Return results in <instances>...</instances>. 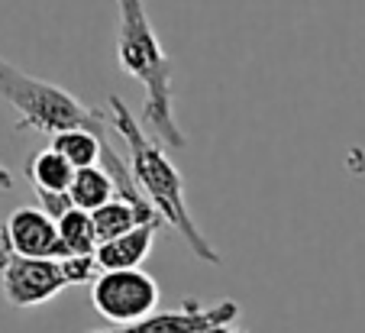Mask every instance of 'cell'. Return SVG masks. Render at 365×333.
<instances>
[{"label": "cell", "instance_id": "obj_1", "mask_svg": "<svg viewBox=\"0 0 365 333\" xmlns=\"http://www.w3.org/2000/svg\"><path fill=\"white\" fill-rule=\"evenodd\" d=\"M117 62L120 71L136 78L145 91L143 123L168 149H185L187 136L175 117L172 58L152 29L143 0H117Z\"/></svg>", "mask_w": 365, "mask_h": 333}, {"label": "cell", "instance_id": "obj_2", "mask_svg": "<svg viewBox=\"0 0 365 333\" xmlns=\"http://www.w3.org/2000/svg\"><path fill=\"white\" fill-rule=\"evenodd\" d=\"M110 126L126 139L130 146V172L136 178L139 191L149 198V204L159 210V217L168 223L172 230H178V236L187 243V250L200 259V262H210V265H220V252L210 246V240L204 236V230L197 227V220L191 217L185 201V178L181 172L175 168V162L165 155L159 139H152L149 133L143 130L136 117L130 113V107L110 94Z\"/></svg>", "mask_w": 365, "mask_h": 333}, {"label": "cell", "instance_id": "obj_3", "mask_svg": "<svg viewBox=\"0 0 365 333\" xmlns=\"http://www.w3.org/2000/svg\"><path fill=\"white\" fill-rule=\"evenodd\" d=\"M0 101L16 111V130H36V133H68V130H88L107 139V123L103 111L84 107L78 98H71L65 88L52 81L33 78L0 58Z\"/></svg>", "mask_w": 365, "mask_h": 333}, {"label": "cell", "instance_id": "obj_4", "mask_svg": "<svg viewBox=\"0 0 365 333\" xmlns=\"http://www.w3.org/2000/svg\"><path fill=\"white\" fill-rule=\"evenodd\" d=\"M101 275L94 256H71V259H29L16 256L4 265V298L14 307H39L52 301L68 285H91Z\"/></svg>", "mask_w": 365, "mask_h": 333}, {"label": "cell", "instance_id": "obj_5", "mask_svg": "<svg viewBox=\"0 0 365 333\" xmlns=\"http://www.w3.org/2000/svg\"><path fill=\"white\" fill-rule=\"evenodd\" d=\"M91 304H94V311L101 314V317H107L117 327L136 324V320L155 314L159 285L143 269L101 272V275L91 282Z\"/></svg>", "mask_w": 365, "mask_h": 333}, {"label": "cell", "instance_id": "obj_6", "mask_svg": "<svg viewBox=\"0 0 365 333\" xmlns=\"http://www.w3.org/2000/svg\"><path fill=\"white\" fill-rule=\"evenodd\" d=\"M240 317V304L236 301H220V304H197L194 298H187L175 311H155L149 317L136 320L126 327H110V330H94V333H207L230 327Z\"/></svg>", "mask_w": 365, "mask_h": 333}, {"label": "cell", "instance_id": "obj_7", "mask_svg": "<svg viewBox=\"0 0 365 333\" xmlns=\"http://www.w3.org/2000/svg\"><path fill=\"white\" fill-rule=\"evenodd\" d=\"M7 236L16 256L29 259H68L58 236V223L42 208H16L7 217Z\"/></svg>", "mask_w": 365, "mask_h": 333}, {"label": "cell", "instance_id": "obj_8", "mask_svg": "<svg viewBox=\"0 0 365 333\" xmlns=\"http://www.w3.org/2000/svg\"><path fill=\"white\" fill-rule=\"evenodd\" d=\"M159 227H162V223H139V227H133L130 233L101 243V246H97V252H94L101 272L139 269V265H143V259L152 252V243H155Z\"/></svg>", "mask_w": 365, "mask_h": 333}, {"label": "cell", "instance_id": "obj_9", "mask_svg": "<svg viewBox=\"0 0 365 333\" xmlns=\"http://www.w3.org/2000/svg\"><path fill=\"white\" fill-rule=\"evenodd\" d=\"M68 195H71V201H75V208L94 214L97 208H103L107 201L117 198V185H113V178L103 172L101 165H91V168H78L75 172Z\"/></svg>", "mask_w": 365, "mask_h": 333}, {"label": "cell", "instance_id": "obj_10", "mask_svg": "<svg viewBox=\"0 0 365 333\" xmlns=\"http://www.w3.org/2000/svg\"><path fill=\"white\" fill-rule=\"evenodd\" d=\"M75 172L78 168L52 146L42 149V153H36L33 162H29V168H26V175H29V181H33L36 191H68Z\"/></svg>", "mask_w": 365, "mask_h": 333}, {"label": "cell", "instance_id": "obj_11", "mask_svg": "<svg viewBox=\"0 0 365 333\" xmlns=\"http://www.w3.org/2000/svg\"><path fill=\"white\" fill-rule=\"evenodd\" d=\"M58 236H62V246L65 252L71 256H94L101 240H97V230H94V217L91 210L81 208H71L68 214L58 220Z\"/></svg>", "mask_w": 365, "mask_h": 333}, {"label": "cell", "instance_id": "obj_12", "mask_svg": "<svg viewBox=\"0 0 365 333\" xmlns=\"http://www.w3.org/2000/svg\"><path fill=\"white\" fill-rule=\"evenodd\" d=\"M91 217H94V230H97V240H101V243L117 240V236L130 233L133 227L145 223L143 217H139V210L133 208V204L120 201V198H113V201H107L103 208H97Z\"/></svg>", "mask_w": 365, "mask_h": 333}, {"label": "cell", "instance_id": "obj_13", "mask_svg": "<svg viewBox=\"0 0 365 333\" xmlns=\"http://www.w3.org/2000/svg\"><path fill=\"white\" fill-rule=\"evenodd\" d=\"M36 198H39V208L46 210L52 220H62L65 214H68L71 208H75V201H71L68 191H36Z\"/></svg>", "mask_w": 365, "mask_h": 333}, {"label": "cell", "instance_id": "obj_14", "mask_svg": "<svg viewBox=\"0 0 365 333\" xmlns=\"http://www.w3.org/2000/svg\"><path fill=\"white\" fill-rule=\"evenodd\" d=\"M14 259V246H10V236H7V227L0 223V272H4V265Z\"/></svg>", "mask_w": 365, "mask_h": 333}, {"label": "cell", "instance_id": "obj_15", "mask_svg": "<svg viewBox=\"0 0 365 333\" xmlns=\"http://www.w3.org/2000/svg\"><path fill=\"white\" fill-rule=\"evenodd\" d=\"M0 188H4V191H10V188H14V175H10V168L4 165V162H0Z\"/></svg>", "mask_w": 365, "mask_h": 333}, {"label": "cell", "instance_id": "obj_16", "mask_svg": "<svg viewBox=\"0 0 365 333\" xmlns=\"http://www.w3.org/2000/svg\"><path fill=\"white\" fill-rule=\"evenodd\" d=\"M207 333H227V327H220V330H207Z\"/></svg>", "mask_w": 365, "mask_h": 333}, {"label": "cell", "instance_id": "obj_17", "mask_svg": "<svg viewBox=\"0 0 365 333\" xmlns=\"http://www.w3.org/2000/svg\"><path fill=\"white\" fill-rule=\"evenodd\" d=\"M227 333H246V330H230V327H227Z\"/></svg>", "mask_w": 365, "mask_h": 333}]
</instances>
